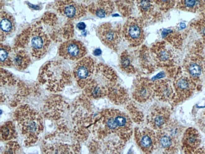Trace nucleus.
<instances>
[{
    "mask_svg": "<svg viewBox=\"0 0 205 154\" xmlns=\"http://www.w3.org/2000/svg\"><path fill=\"white\" fill-rule=\"evenodd\" d=\"M135 139L138 145L143 152L146 153H150L153 151L157 142L154 132L148 128L136 131Z\"/></svg>",
    "mask_w": 205,
    "mask_h": 154,
    "instance_id": "12",
    "label": "nucleus"
},
{
    "mask_svg": "<svg viewBox=\"0 0 205 154\" xmlns=\"http://www.w3.org/2000/svg\"><path fill=\"white\" fill-rule=\"evenodd\" d=\"M95 70V64L90 58H85L79 61L73 69V75L78 85L84 88L90 80Z\"/></svg>",
    "mask_w": 205,
    "mask_h": 154,
    "instance_id": "8",
    "label": "nucleus"
},
{
    "mask_svg": "<svg viewBox=\"0 0 205 154\" xmlns=\"http://www.w3.org/2000/svg\"><path fill=\"white\" fill-rule=\"evenodd\" d=\"M16 132L14 124L8 121L3 125L1 127V140L8 141L16 138Z\"/></svg>",
    "mask_w": 205,
    "mask_h": 154,
    "instance_id": "19",
    "label": "nucleus"
},
{
    "mask_svg": "<svg viewBox=\"0 0 205 154\" xmlns=\"http://www.w3.org/2000/svg\"><path fill=\"white\" fill-rule=\"evenodd\" d=\"M59 53L66 59L76 61L80 59L86 55L87 50L81 42L77 40H69L61 45Z\"/></svg>",
    "mask_w": 205,
    "mask_h": 154,
    "instance_id": "9",
    "label": "nucleus"
},
{
    "mask_svg": "<svg viewBox=\"0 0 205 154\" xmlns=\"http://www.w3.org/2000/svg\"><path fill=\"white\" fill-rule=\"evenodd\" d=\"M99 33L101 40L108 46L114 47L119 42V32L109 24H104L100 27Z\"/></svg>",
    "mask_w": 205,
    "mask_h": 154,
    "instance_id": "13",
    "label": "nucleus"
},
{
    "mask_svg": "<svg viewBox=\"0 0 205 154\" xmlns=\"http://www.w3.org/2000/svg\"><path fill=\"white\" fill-rule=\"evenodd\" d=\"M124 36L133 45L140 44L143 39V31L140 22L135 19L129 20L124 27Z\"/></svg>",
    "mask_w": 205,
    "mask_h": 154,
    "instance_id": "11",
    "label": "nucleus"
},
{
    "mask_svg": "<svg viewBox=\"0 0 205 154\" xmlns=\"http://www.w3.org/2000/svg\"><path fill=\"white\" fill-rule=\"evenodd\" d=\"M78 143L74 136L66 131L58 132L48 138L44 152L47 153H75L78 152Z\"/></svg>",
    "mask_w": 205,
    "mask_h": 154,
    "instance_id": "6",
    "label": "nucleus"
},
{
    "mask_svg": "<svg viewBox=\"0 0 205 154\" xmlns=\"http://www.w3.org/2000/svg\"><path fill=\"white\" fill-rule=\"evenodd\" d=\"M188 71L192 77H197L201 73V68L198 64L192 63L188 68Z\"/></svg>",
    "mask_w": 205,
    "mask_h": 154,
    "instance_id": "24",
    "label": "nucleus"
},
{
    "mask_svg": "<svg viewBox=\"0 0 205 154\" xmlns=\"http://www.w3.org/2000/svg\"><path fill=\"white\" fill-rule=\"evenodd\" d=\"M176 87L178 92H184L189 90L191 87V84L188 79L182 78L177 81Z\"/></svg>",
    "mask_w": 205,
    "mask_h": 154,
    "instance_id": "23",
    "label": "nucleus"
},
{
    "mask_svg": "<svg viewBox=\"0 0 205 154\" xmlns=\"http://www.w3.org/2000/svg\"><path fill=\"white\" fill-rule=\"evenodd\" d=\"M114 77L109 76L104 72L97 70L93 74L90 80L83 88L85 94L92 99L106 95L114 84Z\"/></svg>",
    "mask_w": 205,
    "mask_h": 154,
    "instance_id": "7",
    "label": "nucleus"
},
{
    "mask_svg": "<svg viewBox=\"0 0 205 154\" xmlns=\"http://www.w3.org/2000/svg\"><path fill=\"white\" fill-rule=\"evenodd\" d=\"M15 119L25 145L29 146L37 142L44 131V122L40 114L29 106L24 105L16 109Z\"/></svg>",
    "mask_w": 205,
    "mask_h": 154,
    "instance_id": "1",
    "label": "nucleus"
},
{
    "mask_svg": "<svg viewBox=\"0 0 205 154\" xmlns=\"http://www.w3.org/2000/svg\"><path fill=\"white\" fill-rule=\"evenodd\" d=\"M11 47L7 46H1L0 49V62L2 66H10L11 64Z\"/></svg>",
    "mask_w": 205,
    "mask_h": 154,
    "instance_id": "20",
    "label": "nucleus"
},
{
    "mask_svg": "<svg viewBox=\"0 0 205 154\" xmlns=\"http://www.w3.org/2000/svg\"><path fill=\"white\" fill-rule=\"evenodd\" d=\"M20 146L16 142H9L6 145V150L4 153H13L19 149Z\"/></svg>",
    "mask_w": 205,
    "mask_h": 154,
    "instance_id": "26",
    "label": "nucleus"
},
{
    "mask_svg": "<svg viewBox=\"0 0 205 154\" xmlns=\"http://www.w3.org/2000/svg\"><path fill=\"white\" fill-rule=\"evenodd\" d=\"M153 90L154 87L150 81L146 80H141L136 85L133 92V97L140 102H146L150 98Z\"/></svg>",
    "mask_w": 205,
    "mask_h": 154,
    "instance_id": "14",
    "label": "nucleus"
},
{
    "mask_svg": "<svg viewBox=\"0 0 205 154\" xmlns=\"http://www.w3.org/2000/svg\"><path fill=\"white\" fill-rule=\"evenodd\" d=\"M185 25L184 24H182L181 25H180V28L181 29H184V28H185Z\"/></svg>",
    "mask_w": 205,
    "mask_h": 154,
    "instance_id": "32",
    "label": "nucleus"
},
{
    "mask_svg": "<svg viewBox=\"0 0 205 154\" xmlns=\"http://www.w3.org/2000/svg\"><path fill=\"white\" fill-rule=\"evenodd\" d=\"M56 7L61 15L70 19L80 18L85 11L84 7L74 0H58Z\"/></svg>",
    "mask_w": 205,
    "mask_h": 154,
    "instance_id": "10",
    "label": "nucleus"
},
{
    "mask_svg": "<svg viewBox=\"0 0 205 154\" xmlns=\"http://www.w3.org/2000/svg\"><path fill=\"white\" fill-rule=\"evenodd\" d=\"M161 1H162V2H165L169 1V0H161Z\"/></svg>",
    "mask_w": 205,
    "mask_h": 154,
    "instance_id": "33",
    "label": "nucleus"
},
{
    "mask_svg": "<svg viewBox=\"0 0 205 154\" xmlns=\"http://www.w3.org/2000/svg\"><path fill=\"white\" fill-rule=\"evenodd\" d=\"M169 113L165 108H160L153 111L149 116L148 122L154 129H160L168 121Z\"/></svg>",
    "mask_w": 205,
    "mask_h": 154,
    "instance_id": "15",
    "label": "nucleus"
},
{
    "mask_svg": "<svg viewBox=\"0 0 205 154\" xmlns=\"http://www.w3.org/2000/svg\"><path fill=\"white\" fill-rule=\"evenodd\" d=\"M39 80L51 92H60L71 80L70 72L59 62L46 64L41 71Z\"/></svg>",
    "mask_w": 205,
    "mask_h": 154,
    "instance_id": "3",
    "label": "nucleus"
},
{
    "mask_svg": "<svg viewBox=\"0 0 205 154\" xmlns=\"http://www.w3.org/2000/svg\"><path fill=\"white\" fill-rule=\"evenodd\" d=\"M18 41V47H22L35 59H40L46 53L50 44L49 36L38 25L28 28Z\"/></svg>",
    "mask_w": 205,
    "mask_h": 154,
    "instance_id": "2",
    "label": "nucleus"
},
{
    "mask_svg": "<svg viewBox=\"0 0 205 154\" xmlns=\"http://www.w3.org/2000/svg\"><path fill=\"white\" fill-rule=\"evenodd\" d=\"M77 27L79 30H83L85 29L86 27V25L85 23L83 22H80L79 24H77Z\"/></svg>",
    "mask_w": 205,
    "mask_h": 154,
    "instance_id": "30",
    "label": "nucleus"
},
{
    "mask_svg": "<svg viewBox=\"0 0 205 154\" xmlns=\"http://www.w3.org/2000/svg\"><path fill=\"white\" fill-rule=\"evenodd\" d=\"M102 54V51L100 49H96L94 51V55L96 56H99Z\"/></svg>",
    "mask_w": 205,
    "mask_h": 154,
    "instance_id": "31",
    "label": "nucleus"
},
{
    "mask_svg": "<svg viewBox=\"0 0 205 154\" xmlns=\"http://www.w3.org/2000/svg\"><path fill=\"white\" fill-rule=\"evenodd\" d=\"M29 54L24 49L13 51L11 53V64L19 70H25L30 63Z\"/></svg>",
    "mask_w": 205,
    "mask_h": 154,
    "instance_id": "16",
    "label": "nucleus"
},
{
    "mask_svg": "<svg viewBox=\"0 0 205 154\" xmlns=\"http://www.w3.org/2000/svg\"><path fill=\"white\" fill-rule=\"evenodd\" d=\"M0 28H1V40L3 41L7 36L14 31L15 22L13 17L6 12H2L1 21H0Z\"/></svg>",
    "mask_w": 205,
    "mask_h": 154,
    "instance_id": "17",
    "label": "nucleus"
},
{
    "mask_svg": "<svg viewBox=\"0 0 205 154\" xmlns=\"http://www.w3.org/2000/svg\"><path fill=\"white\" fill-rule=\"evenodd\" d=\"M198 136L194 132H190L188 133V136L185 137V142L188 145L191 147H194L196 145L198 142Z\"/></svg>",
    "mask_w": 205,
    "mask_h": 154,
    "instance_id": "25",
    "label": "nucleus"
},
{
    "mask_svg": "<svg viewBox=\"0 0 205 154\" xmlns=\"http://www.w3.org/2000/svg\"><path fill=\"white\" fill-rule=\"evenodd\" d=\"M121 64H122V66L124 68H125V69L127 67H129V64H130V61H129V59H128V58L124 57L121 61Z\"/></svg>",
    "mask_w": 205,
    "mask_h": 154,
    "instance_id": "29",
    "label": "nucleus"
},
{
    "mask_svg": "<svg viewBox=\"0 0 205 154\" xmlns=\"http://www.w3.org/2000/svg\"><path fill=\"white\" fill-rule=\"evenodd\" d=\"M174 137L167 131L160 132L157 136V142L162 148L168 150L174 145Z\"/></svg>",
    "mask_w": 205,
    "mask_h": 154,
    "instance_id": "18",
    "label": "nucleus"
},
{
    "mask_svg": "<svg viewBox=\"0 0 205 154\" xmlns=\"http://www.w3.org/2000/svg\"><path fill=\"white\" fill-rule=\"evenodd\" d=\"M201 0H183V5L188 8H194L201 5Z\"/></svg>",
    "mask_w": 205,
    "mask_h": 154,
    "instance_id": "27",
    "label": "nucleus"
},
{
    "mask_svg": "<svg viewBox=\"0 0 205 154\" xmlns=\"http://www.w3.org/2000/svg\"><path fill=\"white\" fill-rule=\"evenodd\" d=\"M155 89L158 96L162 99H168L171 95L172 89L168 83L165 81H162L157 83V85H155Z\"/></svg>",
    "mask_w": 205,
    "mask_h": 154,
    "instance_id": "21",
    "label": "nucleus"
},
{
    "mask_svg": "<svg viewBox=\"0 0 205 154\" xmlns=\"http://www.w3.org/2000/svg\"><path fill=\"white\" fill-rule=\"evenodd\" d=\"M140 7L142 11H146L150 9L151 3L149 0H141L140 2Z\"/></svg>",
    "mask_w": 205,
    "mask_h": 154,
    "instance_id": "28",
    "label": "nucleus"
},
{
    "mask_svg": "<svg viewBox=\"0 0 205 154\" xmlns=\"http://www.w3.org/2000/svg\"><path fill=\"white\" fill-rule=\"evenodd\" d=\"M102 124L105 131L116 133L123 139L129 136L131 131V122L124 113L117 110H109L102 116Z\"/></svg>",
    "mask_w": 205,
    "mask_h": 154,
    "instance_id": "5",
    "label": "nucleus"
},
{
    "mask_svg": "<svg viewBox=\"0 0 205 154\" xmlns=\"http://www.w3.org/2000/svg\"><path fill=\"white\" fill-rule=\"evenodd\" d=\"M112 10H110V7L107 5H100L96 7L93 10L94 13L100 18H104L105 17L107 14H109Z\"/></svg>",
    "mask_w": 205,
    "mask_h": 154,
    "instance_id": "22",
    "label": "nucleus"
},
{
    "mask_svg": "<svg viewBox=\"0 0 205 154\" xmlns=\"http://www.w3.org/2000/svg\"><path fill=\"white\" fill-rule=\"evenodd\" d=\"M24 83L8 72H1V98L2 102L14 106L19 102L26 94Z\"/></svg>",
    "mask_w": 205,
    "mask_h": 154,
    "instance_id": "4",
    "label": "nucleus"
}]
</instances>
